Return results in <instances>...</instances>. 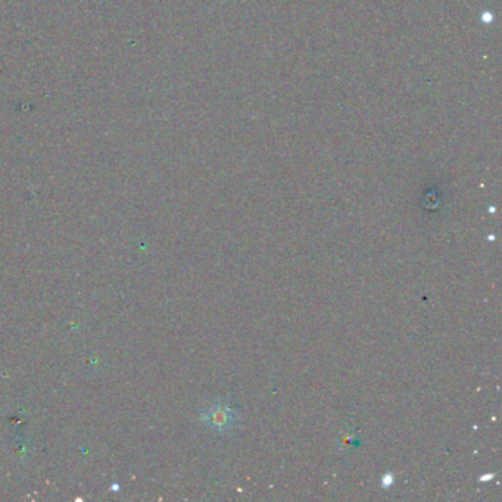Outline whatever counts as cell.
I'll return each instance as SVG.
<instances>
[{"mask_svg": "<svg viewBox=\"0 0 502 502\" xmlns=\"http://www.w3.org/2000/svg\"><path fill=\"white\" fill-rule=\"evenodd\" d=\"M239 411L227 401L218 400L201 411V422L218 435L232 433L239 424Z\"/></svg>", "mask_w": 502, "mask_h": 502, "instance_id": "cell-1", "label": "cell"}]
</instances>
